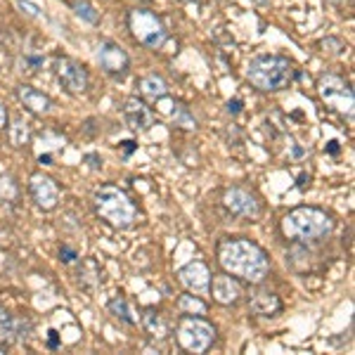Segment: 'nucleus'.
I'll use <instances>...</instances> for the list:
<instances>
[{
    "label": "nucleus",
    "mask_w": 355,
    "mask_h": 355,
    "mask_svg": "<svg viewBox=\"0 0 355 355\" xmlns=\"http://www.w3.org/2000/svg\"><path fill=\"white\" fill-rule=\"evenodd\" d=\"M128 28L133 33V38L142 48L150 50H159L164 48L166 38H168V31H166V24L162 21L154 10L147 8H135L128 12Z\"/></svg>",
    "instance_id": "nucleus-5"
},
{
    "label": "nucleus",
    "mask_w": 355,
    "mask_h": 355,
    "mask_svg": "<svg viewBox=\"0 0 355 355\" xmlns=\"http://www.w3.org/2000/svg\"><path fill=\"white\" fill-rule=\"evenodd\" d=\"M331 230H334V218L318 206H299L282 218L284 237L299 244L324 239L329 237Z\"/></svg>",
    "instance_id": "nucleus-2"
},
{
    "label": "nucleus",
    "mask_w": 355,
    "mask_h": 355,
    "mask_svg": "<svg viewBox=\"0 0 355 355\" xmlns=\"http://www.w3.org/2000/svg\"><path fill=\"white\" fill-rule=\"evenodd\" d=\"M33 324L26 318H15L10 311L0 308V346H12L28 339Z\"/></svg>",
    "instance_id": "nucleus-12"
},
{
    "label": "nucleus",
    "mask_w": 355,
    "mask_h": 355,
    "mask_svg": "<svg viewBox=\"0 0 355 355\" xmlns=\"http://www.w3.org/2000/svg\"><path fill=\"white\" fill-rule=\"evenodd\" d=\"M17 97H19V102L26 107L31 114H36V116H45V114L53 112V100H50L48 95L41 93L38 88H33V85H17Z\"/></svg>",
    "instance_id": "nucleus-16"
},
{
    "label": "nucleus",
    "mask_w": 355,
    "mask_h": 355,
    "mask_svg": "<svg viewBox=\"0 0 355 355\" xmlns=\"http://www.w3.org/2000/svg\"><path fill=\"white\" fill-rule=\"evenodd\" d=\"M93 206L100 218H105L116 230H128L137 218L133 199L116 185H100L93 192Z\"/></svg>",
    "instance_id": "nucleus-4"
},
{
    "label": "nucleus",
    "mask_w": 355,
    "mask_h": 355,
    "mask_svg": "<svg viewBox=\"0 0 355 355\" xmlns=\"http://www.w3.org/2000/svg\"><path fill=\"white\" fill-rule=\"evenodd\" d=\"M48 334H50V336H48V346H50V348H57V346H60V339H57V331H55V329H50Z\"/></svg>",
    "instance_id": "nucleus-32"
},
{
    "label": "nucleus",
    "mask_w": 355,
    "mask_h": 355,
    "mask_svg": "<svg viewBox=\"0 0 355 355\" xmlns=\"http://www.w3.org/2000/svg\"><path fill=\"white\" fill-rule=\"evenodd\" d=\"M294 76V62L282 55H259L249 62V69H246V78L263 93H277V90L289 88Z\"/></svg>",
    "instance_id": "nucleus-3"
},
{
    "label": "nucleus",
    "mask_w": 355,
    "mask_h": 355,
    "mask_svg": "<svg viewBox=\"0 0 355 355\" xmlns=\"http://www.w3.org/2000/svg\"><path fill=\"white\" fill-rule=\"evenodd\" d=\"M249 308H251V313L270 318V315L282 311V303H279V299L275 294H268V291H263V294H256L254 299L249 301Z\"/></svg>",
    "instance_id": "nucleus-19"
},
{
    "label": "nucleus",
    "mask_w": 355,
    "mask_h": 355,
    "mask_svg": "<svg viewBox=\"0 0 355 355\" xmlns=\"http://www.w3.org/2000/svg\"><path fill=\"white\" fill-rule=\"evenodd\" d=\"M180 3H197V0H180Z\"/></svg>",
    "instance_id": "nucleus-36"
},
{
    "label": "nucleus",
    "mask_w": 355,
    "mask_h": 355,
    "mask_svg": "<svg viewBox=\"0 0 355 355\" xmlns=\"http://www.w3.org/2000/svg\"><path fill=\"white\" fill-rule=\"evenodd\" d=\"M223 206H225L230 214L239 216V218H261L263 209H261V202L256 199V194L242 190V187H230L223 194Z\"/></svg>",
    "instance_id": "nucleus-9"
},
{
    "label": "nucleus",
    "mask_w": 355,
    "mask_h": 355,
    "mask_svg": "<svg viewBox=\"0 0 355 355\" xmlns=\"http://www.w3.org/2000/svg\"><path fill=\"white\" fill-rule=\"evenodd\" d=\"M320 48H334V50H329V55H341L343 50H346V45H343L339 38H327V41H322L320 43Z\"/></svg>",
    "instance_id": "nucleus-27"
},
{
    "label": "nucleus",
    "mask_w": 355,
    "mask_h": 355,
    "mask_svg": "<svg viewBox=\"0 0 355 355\" xmlns=\"http://www.w3.org/2000/svg\"><path fill=\"white\" fill-rule=\"evenodd\" d=\"M218 263L225 272H230L232 277L244 279V282L259 284L268 277L270 272V259L261 249L259 244H254L251 239L242 237H225L218 242Z\"/></svg>",
    "instance_id": "nucleus-1"
},
{
    "label": "nucleus",
    "mask_w": 355,
    "mask_h": 355,
    "mask_svg": "<svg viewBox=\"0 0 355 355\" xmlns=\"http://www.w3.org/2000/svg\"><path fill=\"white\" fill-rule=\"evenodd\" d=\"M123 121L130 125L133 130H140V133H145V130H150L154 125V114L150 107L145 105L142 100H137V97H128V100L123 102Z\"/></svg>",
    "instance_id": "nucleus-14"
},
{
    "label": "nucleus",
    "mask_w": 355,
    "mask_h": 355,
    "mask_svg": "<svg viewBox=\"0 0 355 355\" xmlns=\"http://www.w3.org/2000/svg\"><path fill=\"white\" fill-rule=\"evenodd\" d=\"M17 8H19L21 12H26L28 17L41 15V8H38V5H33V3H28V0H17Z\"/></svg>",
    "instance_id": "nucleus-28"
},
{
    "label": "nucleus",
    "mask_w": 355,
    "mask_h": 355,
    "mask_svg": "<svg viewBox=\"0 0 355 355\" xmlns=\"http://www.w3.org/2000/svg\"><path fill=\"white\" fill-rule=\"evenodd\" d=\"M178 282L192 294H204L211 282V270L204 261H190L178 270Z\"/></svg>",
    "instance_id": "nucleus-13"
},
{
    "label": "nucleus",
    "mask_w": 355,
    "mask_h": 355,
    "mask_svg": "<svg viewBox=\"0 0 355 355\" xmlns=\"http://www.w3.org/2000/svg\"><path fill=\"white\" fill-rule=\"evenodd\" d=\"M71 8H73V12H76V17H81L88 24H97V21H100V12L93 8L90 0H73Z\"/></svg>",
    "instance_id": "nucleus-25"
},
{
    "label": "nucleus",
    "mask_w": 355,
    "mask_h": 355,
    "mask_svg": "<svg viewBox=\"0 0 355 355\" xmlns=\"http://www.w3.org/2000/svg\"><path fill=\"white\" fill-rule=\"evenodd\" d=\"M145 329L150 331L154 339H164V336L168 334V327H166L164 318H162V315H157L154 311L145 313Z\"/></svg>",
    "instance_id": "nucleus-24"
},
{
    "label": "nucleus",
    "mask_w": 355,
    "mask_h": 355,
    "mask_svg": "<svg viewBox=\"0 0 355 355\" xmlns=\"http://www.w3.org/2000/svg\"><path fill=\"white\" fill-rule=\"evenodd\" d=\"M140 93L147 97V100H164L168 95V83L164 81V76L159 73H147L145 78L140 81Z\"/></svg>",
    "instance_id": "nucleus-18"
},
{
    "label": "nucleus",
    "mask_w": 355,
    "mask_h": 355,
    "mask_svg": "<svg viewBox=\"0 0 355 355\" xmlns=\"http://www.w3.org/2000/svg\"><path fill=\"white\" fill-rule=\"evenodd\" d=\"M97 62H100L102 71L110 73L114 78H121L130 69V57L128 53L114 41H102L97 45Z\"/></svg>",
    "instance_id": "nucleus-10"
},
{
    "label": "nucleus",
    "mask_w": 355,
    "mask_h": 355,
    "mask_svg": "<svg viewBox=\"0 0 355 355\" xmlns=\"http://www.w3.org/2000/svg\"><path fill=\"white\" fill-rule=\"evenodd\" d=\"M53 69H55L57 81H60V85L67 93L81 95L88 90L90 76H88V69H85L81 62L71 60V57H57L53 62Z\"/></svg>",
    "instance_id": "nucleus-8"
},
{
    "label": "nucleus",
    "mask_w": 355,
    "mask_h": 355,
    "mask_svg": "<svg viewBox=\"0 0 355 355\" xmlns=\"http://www.w3.org/2000/svg\"><path fill=\"white\" fill-rule=\"evenodd\" d=\"M8 110H5V105H3V100H0V128H5L8 125Z\"/></svg>",
    "instance_id": "nucleus-31"
},
{
    "label": "nucleus",
    "mask_w": 355,
    "mask_h": 355,
    "mask_svg": "<svg viewBox=\"0 0 355 355\" xmlns=\"http://www.w3.org/2000/svg\"><path fill=\"white\" fill-rule=\"evenodd\" d=\"M178 311L185 315H206V303L199 296H192L190 291V294H182L178 299Z\"/></svg>",
    "instance_id": "nucleus-21"
},
{
    "label": "nucleus",
    "mask_w": 355,
    "mask_h": 355,
    "mask_svg": "<svg viewBox=\"0 0 355 355\" xmlns=\"http://www.w3.org/2000/svg\"><path fill=\"white\" fill-rule=\"evenodd\" d=\"M28 137H31V128H28V123L24 119L17 116L12 125H10V142H12L15 147H24L28 142Z\"/></svg>",
    "instance_id": "nucleus-23"
},
{
    "label": "nucleus",
    "mask_w": 355,
    "mask_h": 355,
    "mask_svg": "<svg viewBox=\"0 0 355 355\" xmlns=\"http://www.w3.org/2000/svg\"><path fill=\"white\" fill-rule=\"evenodd\" d=\"M216 341V327L202 315H185L178 322V343L187 353H206Z\"/></svg>",
    "instance_id": "nucleus-6"
},
{
    "label": "nucleus",
    "mask_w": 355,
    "mask_h": 355,
    "mask_svg": "<svg viewBox=\"0 0 355 355\" xmlns=\"http://www.w3.org/2000/svg\"><path fill=\"white\" fill-rule=\"evenodd\" d=\"M324 150H327L329 154H339V142H336V140H329Z\"/></svg>",
    "instance_id": "nucleus-34"
},
{
    "label": "nucleus",
    "mask_w": 355,
    "mask_h": 355,
    "mask_svg": "<svg viewBox=\"0 0 355 355\" xmlns=\"http://www.w3.org/2000/svg\"><path fill=\"white\" fill-rule=\"evenodd\" d=\"M107 308H110V313H112L116 320H121V322H125V324H135L133 311H130L128 301L121 299V296H116V299H112L110 303H107Z\"/></svg>",
    "instance_id": "nucleus-22"
},
{
    "label": "nucleus",
    "mask_w": 355,
    "mask_h": 355,
    "mask_svg": "<svg viewBox=\"0 0 355 355\" xmlns=\"http://www.w3.org/2000/svg\"><path fill=\"white\" fill-rule=\"evenodd\" d=\"M242 105H244L242 100H230V102H227V112H230V114H234V116H237V114L242 112Z\"/></svg>",
    "instance_id": "nucleus-30"
},
{
    "label": "nucleus",
    "mask_w": 355,
    "mask_h": 355,
    "mask_svg": "<svg viewBox=\"0 0 355 355\" xmlns=\"http://www.w3.org/2000/svg\"><path fill=\"white\" fill-rule=\"evenodd\" d=\"M135 150H137V145H135L133 140H125V142H123V152H125V157H130V154H133Z\"/></svg>",
    "instance_id": "nucleus-33"
},
{
    "label": "nucleus",
    "mask_w": 355,
    "mask_h": 355,
    "mask_svg": "<svg viewBox=\"0 0 355 355\" xmlns=\"http://www.w3.org/2000/svg\"><path fill=\"white\" fill-rule=\"evenodd\" d=\"M28 192H31V199L36 202L38 209H43V211L57 209V202H60V187H57V182L50 175L33 173L31 180H28Z\"/></svg>",
    "instance_id": "nucleus-11"
},
{
    "label": "nucleus",
    "mask_w": 355,
    "mask_h": 355,
    "mask_svg": "<svg viewBox=\"0 0 355 355\" xmlns=\"http://www.w3.org/2000/svg\"><path fill=\"white\" fill-rule=\"evenodd\" d=\"M164 114L171 119V123L178 125V128H185V130H194V128H197V119L192 116L190 110H187L182 102L171 100V110H168V107H164Z\"/></svg>",
    "instance_id": "nucleus-17"
},
{
    "label": "nucleus",
    "mask_w": 355,
    "mask_h": 355,
    "mask_svg": "<svg viewBox=\"0 0 355 355\" xmlns=\"http://www.w3.org/2000/svg\"><path fill=\"white\" fill-rule=\"evenodd\" d=\"M209 289L214 294L216 303H220V306H232L242 296V287H239L237 277H232L230 272L216 275L214 282H209Z\"/></svg>",
    "instance_id": "nucleus-15"
},
{
    "label": "nucleus",
    "mask_w": 355,
    "mask_h": 355,
    "mask_svg": "<svg viewBox=\"0 0 355 355\" xmlns=\"http://www.w3.org/2000/svg\"><path fill=\"white\" fill-rule=\"evenodd\" d=\"M76 259H78V254L71 249V246H62V249H60V261L62 263H67V266H69V263H73Z\"/></svg>",
    "instance_id": "nucleus-29"
},
{
    "label": "nucleus",
    "mask_w": 355,
    "mask_h": 355,
    "mask_svg": "<svg viewBox=\"0 0 355 355\" xmlns=\"http://www.w3.org/2000/svg\"><path fill=\"white\" fill-rule=\"evenodd\" d=\"M45 64V57L43 55H24V67L26 71H38Z\"/></svg>",
    "instance_id": "nucleus-26"
},
{
    "label": "nucleus",
    "mask_w": 355,
    "mask_h": 355,
    "mask_svg": "<svg viewBox=\"0 0 355 355\" xmlns=\"http://www.w3.org/2000/svg\"><path fill=\"white\" fill-rule=\"evenodd\" d=\"M38 162H41L43 166H53V154H41V157H38Z\"/></svg>",
    "instance_id": "nucleus-35"
},
{
    "label": "nucleus",
    "mask_w": 355,
    "mask_h": 355,
    "mask_svg": "<svg viewBox=\"0 0 355 355\" xmlns=\"http://www.w3.org/2000/svg\"><path fill=\"white\" fill-rule=\"evenodd\" d=\"M78 284L85 291H95V287L100 284V268H97L95 261H85L81 266V272H78Z\"/></svg>",
    "instance_id": "nucleus-20"
},
{
    "label": "nucleus",
    "mask_w": 355,
    "mask_h": 355,
    "mask_svg": "<svg viewBox=\"0 0 355 355\" xmlns=\"http://www.w3.org/2000/svg\"><path fill=\"white\" fill-rule=\"evenodd\" d=\"M318 93L327 107L343 114V116L353 119L355 97H353L351 83H348L346 78L336 76V73H322V76L318 78Z\"/></svg>",
    "instance_id": "nucleus-7"
},
{
    "label": "nucleus",
    "mask_w": 355,
    "mask_h": 355,
    "mask_svg": "<svg viewBox=\"0 0 355 355\" xmlns=\"http://www.w3.org/2000/svg\"><path fill=\"white\" fill-rule=\"evenodd\" d=\"M135 3H147V0H135Z\"/></svg>",
    "instance_id": "nucleus-37"
}]
</instances>
